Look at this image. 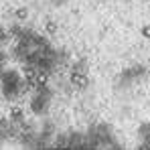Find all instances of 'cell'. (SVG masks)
I'll use <instances>...</instances> for the list:
<instances>
[{"mask_svg":"<svg viewBox=\"0 0 150 150\" xmlns=\"http://www.w3.org/2000/svg\"><path fill=\"white\" fill-rule=\"evenodd\" d=\"M2 73H4V63H0V77H2Z\"/></svg>","mask_w":150,"mask_h":150,"instance_id":"15","label":"cell"},{"mask_svg":"<svg viewBox=\"0 0 150 150\" xmlns=\"http://www.w3.org/2000/svg\"><path fill=\"white\" fill-rule=\"evenodd\" d=\"M51 2H53V4H55V6H63V4H65V2H67V0H51Z\"/></svg>","mask_w":150,"mask_h":150,"instance_id":"14","label":"cell"},{"mask_svg":"<svg viewBox=\"0 0 150 150\" xmlns=\"http://www.w3.org/2000/svg\"><path fill=\"white\" fill-rule=\"evenodd\" d=\"M14 16H16L18 21H26V18H28V8H26V6L16 8V10H14Z\"/></svg>","mask_w":150,"mask_h":150,"instance_id":"8","label":"cell"},{"mask_svg":"<svg viewBox=\"0 0 150 150\" xmlns=\"http://www.w3.org/2000/svg\"><path fill=\"white\" fill-rule=\"evenodd\" d=\"M45 28H47V33H49V35H55V33L59 30V26H57V23H53V21H47V25H45Z\"/></svg>","mask_w":150,"mask_h":150,"instance_id":"10","label":"cell"},{"mask_svg":"<svg viewBox=\"0 0 150 150\" xmlns=\"http://www.w3.org/2000/svg\"><path fill=\"white\" fill-rule=\"evenodd\" d=\"M146 71H148V73H150V67H148V69H146Z\"/></svg>","mask_w":150,"mask_h":150,"instance_id":"16","label":"cell"},{"mask_svg":"<svg viewBox=\"0 0 150 150\" xmlns=\"http://www.w3.org/2000/svg\"><path fill=\"white\" fill-rule=\"evenodd\" d=\"M71 85L75 89H87L89 87V77L85 71H71Z\"/></svg>","mask_w":150,"mask_h":150,"instance_id":"2","label":"cell"},{"mask_svg":"<svg viewBox=\"0 0 150 150\" xmlns=\"http://www.w3.org/2000/svg\"><path fill=\"white\" fill-rule=\"evenodd\" d=\"M138 134H140V148H150V124H144L138 128Z\"/></svg>","mask_w":150,"mask_h":150,"instance_id":"5","label":"cell"},{"mask_svg":"<svg viewBox=\"0 0 150 150\" xmlns=\"http://www.w3.org/2000/svg\"><path fill=\"white\" fill-rule=\"evenodd\" d=\"M0 79H2V85H18L23 77H21V73L16 69H4Z\"/></svg>","mask_w":150,"mask_h":150,"instance_id":"4","label":"cell"},{"mask_svg":"<svg viewBox=\"0 0 150 150\" xmlns=\"http://www.w3.org/2000/svg\"><path fill=\"white\" fill-rule=\"evenodd\" d=\"M10 120L14 124H23L25 122V112L21 105H10Z\"/></svg>","mask_w":150,"mask_h":150,"instance_id":"6","label":"cell"},{"mask_svg":"<svg viewBox=\"0 0 150 150\" xmlns=\"http://www.w3.org/2000/svg\"><path fill=\"white\" fill-rule=\"evenodd\" d=\"M6 41H10V33L4 30V28H0V45H4Z\"/></svg>","mask_w":150,"mask_h":150,"instance_id":"11","label":"cell"},{"mask_svg":"<svg viewBox=\"0 0 150 150\" xmlns=\"http://www.w3.org/2000/svg\"><path fill=\"white\" fill-rule=\"evenodd\" d=\"M49 101H51V96L37 91V96L30 100V112L35 116H45L49 112Z\"/></svg>","mask_w":150,"mask_h":150,"instance_id":"1","label":"cell"},{"mask_svg":"<svg viewBox=\"0 0 150 150\" xmlns=\"http://www.w3.org/2000/svg\"><path fill=\"white\" fill-rule=\"evenodd\" d=\"M6 59H8V55L4 51H0V63H6Z\"/></svg>","mask_w":150,"mask_h":150,"instance_id":"13","label":"cell"},{"mask_svg":"<svg viewBox=\"0 0 150 150\" xmlns=\"http://www.w3.org/2000/svg\"><path fill=\"white\" fill-rule=\"evenodd\" d=\"M144 73H146V67H144V65H136V67H130V69H126L124 73H122V77H120V79L128 83V81H134V79H138L140 75H144Z\"/></svg>","mask_w":150,"mask_h":150,"instance_id":"3","label":"cell"},{"mask_svg":"<svg viewBox=\"0 0 150 150\" xmlns=\"http://www.w3.org/2000/svg\"><path fill=\"white\" fill-rule=\"evenodd\" d=\"M49 71H43V69H39L37 75H35V89H39V87H43V85H47V81H49Z\"/></svg>","mask_w":150,"mask_h":150,"instance_id":"7","label":"cell"},{"mask_svg":"<svg viewBox=\"0 0 150 150\" xmlns=\"http://www.w3.org/2000/svg\"><path fill=\"white\" fill-rule=\"evenodd\" d=\"M23 28H25V26H21V25H12L8 33H10V37H14V39H16V37H18L21 33H23Z\"/></svg>","mask_w":150,"mask_h":150,"instance_id":"9","label":"cell"},{"mask_svg":"<svg viewBox=\"0 0 150 150\" xmlns=\"http://www.w3.org/2000/svg\"><path fill=\"white\" fill-rule=\"evenodd\" d=\"M140 35L146 39V41H150V25H144L142 28H140Z\"/></svg>","mask_w":150,"mask_h":150,"instance_id":"12","label":"cell"}]
</instances>
